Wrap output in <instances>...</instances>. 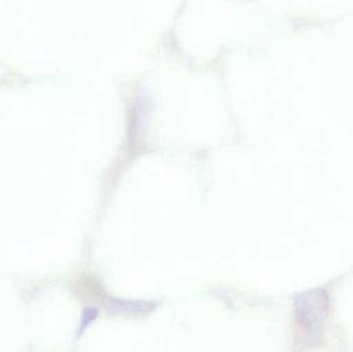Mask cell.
<instances>
[{
  "label": "cell",
  "mask_w": 353,
  "mask_h": 352,
  "mask_svg": "<svg viewBox=\"0 0 353 352\" xmlns=\"http://www.w3.org/2000/svg\"><path fill=\"white\" fill-rule=\"evenodd\" d=\"M299 326L313 341L323 335V322L327 312V293L323 289L306 291L296 300Z\"/></svg>",
  "instance_id": "1"
}]
</instances>
